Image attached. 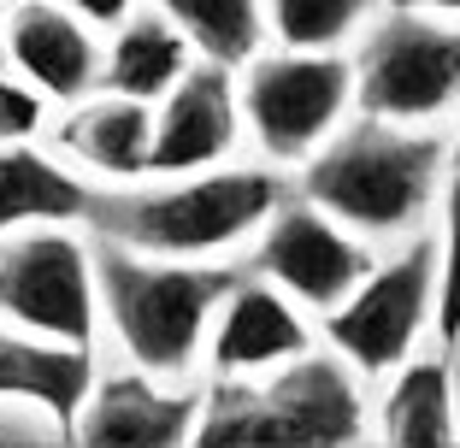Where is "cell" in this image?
Masks as SVG:
<instances>
[{
  "label": "cell",
  "mask_w": 460,
  "mask_h": 448,
  "mask_svg": "<svg viewBox=\"0 0 460 448\" xmlns=\"http://www.w3.org/2000/svg\"><path fill=\"white\" fill-rule=\"evenodd\" d=\"M101 312H107L119 348L148 378H177L201 354V337L213 330L218 307L243 284L225 266H190V259H148L136 248H101Z\"/></svg>",
  "instance_id": "cell-1"
},
{
  "label": "cell",
  "mask_w": 460,
  "mask_h": 448,
  "mask_svg": "<svg viewBox=\"0 0 460 448\" xmlns=\"http://www.w3.org/2000/svg\"><path fill=\"white\" fill-rule=\"evenodd\" d=\"M278 195L271 171H195L148 195H101L95 231L154 259H201L271 224Z\"/></svg>",
  "instance_id": "cell-2"
},
{
  "label": "cell",
  "mask_w": 460,
  "mask_h": 448,
  "mask_svg": "<svg viewBox=\"0 0 460 448\" xmlns=\"http://www.w3.org/2000/svg\"><path fill=\"white\" fill-rule=\"evenodd\" d=\"M366 413L337 360L301 354L266 383H225L207 401L195 448H349Z\"/></svg>",
  "instance_id": "cell-3"
},
{
  "label": "cell",
  "mask_w": 460,
  "mask_h": 448,
  "mask_svg": "<svg viewBox=\"0 0 460 448\" xmlns=\"http://www.w3.org/2000/svg\"><path fill=\"white\" fill-rule=\"evenodd\" d=\"M437 148L431 136H407L395 124H360L342 142L319 148L301 171V189L319 213L354 231H402L437 189Z\"/></svg>",
  "instance_id": "cell-4"
},
{
  "label": "cell",
  "mask_w": 460,
  "mask_h": 448,
  "mask_svg": "<svg viewBox=\"0 0 460 448\" xmlns=\"http://www.w3.org/2000/svg\"><path fill=\"white\" fill-rule=\"evenodd\" d=\"M0 319L24 337L89 348L101 319L95 254L66 231H24L0 242Z\"/></svg>",
  "instance_id": "cell-5"
},
{
  "label": "cell",
  "mask_w": 460,
  "mask_h": 448,
  "mask_svg": "<svg viewBox=\"0 0 460 448\" xmlns=\"http://www.w3.org/2000/svg\"><path fill=\"white\" fill-rule=\"evenodd\" d=\"M354 95L378 124H425L448 112L460 101V30L425 24L420 13H395L366 41Z\"/></svg>",
  "instance_id": "cell-6"
},
{
  "label": "cell",
  "mask_w": 460,
  "mask_h": 448,
  "mask_svg": "<svg viewBox=\"0 0 460 448\" xmlns=\"http://www.w3.org/2000/svg\"><path fill=\"white\" fill-rule=\"evenodd\" d=\"M354 101V66L337 54H271L243 83V119L271 160H313Z\"/></svg>",
  "instance_id": "cell-7"
},
{
  "label": "cell",
  "mask_w": 460,
  "mask_h": 448,
  "mask_svg": "<svg viewBox=\"0 0 460 448\" xmlns=\"http://www.w3.org/2000/svg\"><path fill=\"white\" fill-rule=\"evenodd\" d=\"M425 319H437V248L413 242L402 259L378 266L349 301L325 319V337L360 372H395L420 342Z\"/></svg>",
  "instance_id": "cell-8"
},
{
  "label": "cell",
  "mask_w": 460,
  "mask_h": 448,
  "mask_svg": "<svg viewBox=\"0 0 460 448\" xmlns=\"http://www.w3.org/2000/svg\"><path fill=\"white\" fill-rule=\"evenodd\" d=\"M260 272L289 301L337 312L378 266L331 213H319V206H278L266 236H260Z\"/></svg>",
  "instance_id": "cell-9"
},
{
  "label": "cell",
  "mask_w": 460,
  "mask_h": 448,
  "mask_svg": "<svg viewBox=\"0 0 460 448\" xmlns=\"http://www.w3.org/2000/svg\"><path fill=\"white\" fill-rule=\"evenodd\" d=\"M236 83L225 66H201L165 95L154 119V177H190L201 165H218L236 142Z\"/></svg>",
  "instance_id": "cell-10"
},
{
  "label": "cell",
  "mask_w": 460,
  "mask_h": 448,
  "mask_svg": "<svg viewBox=\"0 0 460 448\" xmlns=\"http://www.w3.org/2000/svg\"><path fill=\"white\" fill-rule=\"evenodd\" d=\"M307 354V325L278 284H236L213 319V372L243 383L254 372L289 366Z\"/></svg>",
  "instance_id": "cell-11"
},
{
  "label": "cell",
  "mask_w": 460,
  "mask_h": 448,
  "mask_svg": "<svg viewBox=\"0 0 460 448\" xmlns=\"http://www.w3.org/2000/svg\"><path fill=\"white\" fill-rule=\"evenodd\" d=\"M6 48L24 83L48 101H83L101 83V54L89 24L54 0H24L6 24Z\"/></svg>",
  "instance_id": "cell-12"
},
{
  "label": "cell",
  "mask_w": 460,
  "mask_h": 448,
  "mask_svg": "<svg viewBox=\"0 0 460 448\" xmlns=\"http://www.w3.org/2000/svg\"><path fill=\"white\" fill-rule=\"evenodd\" d=\"M201 401L195 395L154 390L148 372L95 383L89 408L77 419L83 448H177L190 431H201Z\"/></svg>",
  "instance_id": "cell-13"
},
{
  "label": "cell",
  "mask_w": 460,
  "mask_h": 448,
  "mask_svg": "<svg viewBox=\"0 0 460 448\" xmlns=\"http://www.w3.org/2000/svg\"><path fill=\"white\" fill-rule=\"evenodd\" d=\"M89 395H95L89 348L41 342V337H24V330H0V401H30L59 431H77Z\"/></svg>",
  "instance_id": "cell-14"
},
{
  "label": "cell",
  "mask_w": 460,
  "mask_h": 448,
  "mask_svg": "<svg viewBox=\"0 0 460 448\" xmlns=\"http://www.w3.org/2000/svg\"><path fill=\"white\" fill-rule=\"evenodd\" d=\"M101 195L77 171L54 165L30 142H0V242L24 231H59L71 218H95Z\"/></svg>",
  "instance_id": "cell-15"
},
{
  "label": "cell",
  "mask_w": 460,
  "mask_h": 448,
  "mask_svg": "<svg viewBox=\"0 0 460 448\" xmlns=\"http://www.w3.org/2000/svg\"><path fill=\"white\" fill-rule=\"evenodd\" d=\"M183 77H190V36L172 18H154V13L130 18L119 30V41H112V54H107V71H101L107 95L142 101V107L165 101Z\"/></svg>",
  "instance_id": "cell-16"
},
{
  "label": "cell",
  "mask_w": 460,
  "mask_h": 448,
  "mask_svg": "<svg viewBox=\"0 0 460 448\" xmlns=\"http://www.w3.org/2000/svg\"><path fill=\"white\" fill-rule=\"evenodd\" d=\"M66 148L83 165H95L101 177H148L154 171V112L142 101L101 95L77 107L66 124Z\"/></svg>",
  "instance_id": "cell-17"
},
{
  "label": "cell",
  "mask_w": 460,
  "mask_h": 448,
  "mask_svg": "<svg viewBox=\"0 0 460 448\" xmlns=\"http://www.w3.org/2000/svg\"><path fill=\"white\" fill-rule=\"evenodd\" d=\"M460 436L455 425V372L448 360H413L395 372L384 395V443L390 448H448Z\"/></svg>",
  "instance_id": "cell-18"
},
{
  "label": "cell",
  "mask_w": 460,
  "mask_h": 448,
  "mask_svg": "<svg viewBox=\"0 0 460 448\" xmlns=\"http://www.w3.org/2000/svg\"><path fill=\"white\" fill-rule=\"evenodd\" d=\"M160 18H172L190 48H201L207 66H248L260 48V0H160Z\"/></svg>",
  "instance_id": "cell-19"
},
{
  "label": "cell",
  "mask_w": 460,
  "mask_h": 448,
  "mask_svg": "<svg viewBox=\"0 0 460 448\" xmlns=\"http://www.w3.org/2000/svg\"><path fill=\"white\" fill-rule=\"evenodd\" d=\"M366 13L372 0H271V30L289 54H331Z\"/></svg>",
  "instance_id": "cell-20"
},
{
  "label": "cell",
  "mask_w": 460,
  "mask_h": 448,
  "mask_svg": "<svg viewBox=\"0 0 460 448\" xmlns=\"http://www.w3.org/2000/svg\"><path fill=\"white\" fill-rule=\"evenodd\" d=\"M437 337L443 354L460 348V165L443 195V248H437Z\"/></svg>",
  "instance_id": "cell-21"
},
{
  "label": "cell",
  "mask_w": 460,
  "mask_h": 448,
  "mask_svg": "<svg viewBox=\"0 0 460 448\" xmlns=\"http://www.w3.org/2000/svg\"><path fill=\"white\" fill-rule=\"evenodd\" d=\"M41 107L30 89H13V83H0V142H24L36 130Z\"/></svg>",
  "instance_id": "cell-22"
},
{
  "label": "cell",
  "mask_w": 460,
  "mask_h": 448,
  "mask_svg": "<svg viewBox=\"0 0 460 448\" xmlns=\"http://www.w3.org/2000/svg\"><path fill=\"white\" fill-rule=\"evenodd\" d=\"M136 0H66V13H77L83 24H130Z\"/></svg>",
  "instance_id": "cell-23"
},
{
  "label": "cell",
  "mask_w": 460,
  "mask_h": 448,
  "mask_svg": "<svg viewBox=\"0 0 460 448\" xmlns=\"http://www.w3.org/2000/svg\"><path fill=\"white\" fill-rule=\"evenodd\" d=\"M395 13H460V0H390Z\"/></svg>",
  "instance_id": "cell-24"
},
{
  "label": "cell",
  "mask_w": 460,
  "mask_h": 448,
  "mask_svg": "<svg viewBox=\"0 0 460 448\" xmlns=\"http://www.w3.org/2000/svg\"><path fill=\"white\" fill-rule=\"evenodd\" d=\"M6 59H13V48H6V24H0V66H6Z\"/></svg>",
  "instance_id": "cell-25"
},
{
  "label": "cell",
  "mask_w": 460,
  "mask_h": 448,
  "mask_svg": "<svg viewBox=\"0 0 460 448\" xmlns=\"http://www.w3.org/2000/svg\"><path fill=\"white\" fill-rule=\"evenodd\" d=\"M455 160H460V136H455Z\"/></svg>",
  "instance_id": "cell-26"
},
{
  "label": "cell",
  "mask_w": 460,
  "mask_h": 448,
  "mask_svg": "<svg viewBox=\"0 0 460 448\" xmlns=\"http://www.w3.org/2000/svg\"><path fill=\"white\" fill-rule=\"evenodd\" d=\"M448 448H460V436H455V443H448Z\"/></svg>",
  "instance_id": "cell-27"
},
{
  "label": "cell",
  "mask_w": 460,
  "mask_h": 448,
  "mask_svg": "<svg viewBox=\"0 0 460 448\" xmlns=\"http://www.w3.org/2000/svg\"><path fill=\"white\" fill-rule=\"evenodd\" d=\"M0 448H13V443H0Z\"/></svg>",
  "instance_id": "cell-28"
}]
</instances>
